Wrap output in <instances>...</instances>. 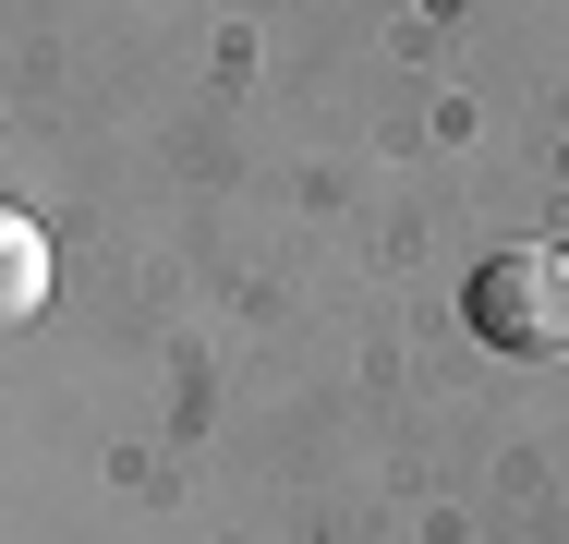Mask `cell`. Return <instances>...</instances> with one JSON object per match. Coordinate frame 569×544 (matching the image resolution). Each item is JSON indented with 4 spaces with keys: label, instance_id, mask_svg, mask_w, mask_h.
Wrapping results in <instances>:
<instances>
[{
    "label": "cell",
    "instance_id": "obj_1",
    "mask_svg": "<svg viewBox=\"0 0 569 544\" xmlns=\"http://www.w3.org/2000/svg\"><path fill=\"white\" fill-rule=\"evenodd\" d=\"M460 315H472L485 351L569 363V254H558V242H509V254H485L472 291H460Z\"/></svg>",
    "mask_w": 569,
    "mask_h": 544
},
{
    "label": "cell",
    "instance_id": "obj_2",
    "mask_svg": "<svg viewBox=\"0 0 569 544\" xmlns=\"http://www.w3.org/2000/svg\"><path fill=\"white\" fill-rule=\"evenodd\" d=\"M37 303H49V230L12 218L0 230V315H37Z\"/></svg>",
    "mask_w": 569,
    "mask_h": 544
}]
</instances>
